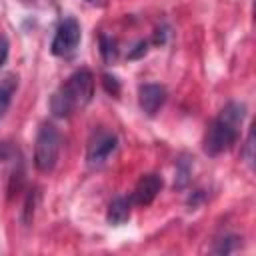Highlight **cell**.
<instances>
[{"instance_id":"7a4b0ae2","label":"cell","mask_w":256,"mask_h":256,"mask_svg":"<svg viewBox=\"0 0 256 256\" xmlns=\"http://www.w3.org/2000/svg\"><path fill=\"white\" fill-rule=\"evenodd\" d=\"M94 92V76L88 68H80L68 76V80L50 98V110L58 118H68L76 110H82Z\"/></svg>"},{"instance_id":"9c48e42d","label":"cell","mask_w":256,"mask_h":256,"mask_svg":"<svg viewBox=\"0 0 256 256\" xmlns=\"http://www.w3.org/2000/svg\"><path fill=\"white\" fill-rule=\"evenodd\" d=\"M16 86H18V82H16L14 76H6L4 80H0V118H2L4 112L8 110Z\"/></svg>"},{"instance_id":"30bf717a","label":"cell","mask_w":256,"mask_h":256,"mask_svg":"<svg viewBox=\"0 0 256 256\" xmlns=\"http://www.w3.org/2000/svg\"><path fill=\"white\" fill-rule=\"evenodd\" d=\"M100 52H102V58L106 60V62H112L114 58H116V42L112 40V38H108V36H102L100 38Z\"/></svg>"},{"instance_id":"5b68a950","label":"cell","mask_w":256,"mask_h":256,"mask_svg":"<svg viewBox=\"0 0 256 256\" xmlns=\"http://www.w3.org/2000/svg\"><path fill=\"white\" fill-rule=\"evenodd\" d=\"M118 146V138L108 132V130H98L94 132V136L88 142V150H86V160L90 166H102L110 154L116 150Z\"/></svg>"},{"instance_id":"6da1fadb","label":"cell","mask_w":256,"mask_h":256,"mask_svg":"<svg viewBox=\"0 0 256 256\" xmlns=\"http://www.w3.org/2000/svg\"><path fill=\"white\" fill-rule=\"evenodd\" d=\"M246 116V106L240 102H228L220 114L210 122L204 136V152L208 156H218L228 152L240 134V126Z\"/></svg>"},{"instance_id":"8fae6325","label":"cell","mask_w":256,"mask_h":256,"mask_svg":"<svg viewBox=\"0 0 256 256\" xmlns=\"http://www.w3.org/2000/svg\"><path fill=\"white\" fill-rule=\"evenodd\" d=\"M102 82H104V88H106L110 94H114V96H116V94L120 92V82H118L114 76L104 74V80H102Z\"/></svg>"},{"instance_id":"7c38bea8","label":"cell","mask_w":256,"mask_h":256,"mask_svg":"<svg viewBox=\"0 0 256 256\" xmlns=\"http://www.w3.org/2000/svg\"><path fill=\"white\" fill-rule=\"evenodd\" d=\"M252 146H254V132L250 130L248 132V140H246V148H244V156H246L248 164H252Z\"/></svg>"},{"instance_id":"ba28073f","label":"cell","mask_w":256,"mask_h":256,"mask_svg":"<svg viewBox=\"0 0 256 256\" xmlns=\"http://www.w3.org/2000/svg\"><path fill=\"white\" fill-rule=\"evenodd\" d=\"M130 204H132L130 198H124V196L114 198L108 206V222L114 226L124 224L130 218Z\"/></svg>"},{"instance_id":"3957f363","label":"cell","mask_w":256,"mask_h":256,"mask_svg":"<svg viewBox=\"0 0 256 256\" xmlns=\"http://www.w3.org/2000/svg\"><path fill=\"white\" fill-rule=\"evenodd\" d=\"M60 154V132L54 124H42L34 144V166L40 172L54 170Z\"/></svg>"},{"instance_id":"5bb4252c","label":"cell","mask_w":256,"mask_h":256,"mask_svg":"<svg viewBox=\"0 0 256 256\" xmlns=\"http://www.w3.org/2000/svg\"><path fill=\"white\" fill-rule=\"evenodd\" d=\"M90 2H96V0H90Z\"/></svg>"},{"instance_id":"8992f818","label":"cell","mask_w":256,"mask_h":256,"mask_svg":"<svg viewBox=\"0 0 256 256\" xmlns=\"http://www.w3.org/2000/svg\"><path fill=\"white\" fill-rule=\"evenodd\" d=\"M160 190H162V178L158 174H144L136 182L130 202H134L138 206H148L154 202V198L158 196Z\"/></svg>"},{"instance_id":"4fadbf2b","label":"cell","mask_w":256,"mask_h":256,"mask_svg":"<svg viewBox=\"0 0 256 256\" xmlns=\"http://www.w3.org/2000/svg\"><path fill=\"white\" fill-rule=\"evenodd\" d=\"M8 40H6V36H2L0 34V68H2V64L6 62V58H8Z\"/></svg>"},{"instance_id":"277c9868","label":"cell","mask_w":256,"mask_h":256,"mask_svg":"<svg viewBox=\"0 0 256 256\" xmlns=\"http://www.w3.org/2000/svg\"><path fill=\"white\" fill-rule=\"evenodd\" d=\"M80 44V24L76 18H64L60 26L56 28L54 40H52V54L66 58L70 56Z\"/></svg>"},{"instance_id":"52a82bcc","label":"cell","mask_w":256,"mask_h":256,"mask_svg":"<svg viewBox=\"0 0 256 256\" xmlns=\"http://www.w3.org/2000/svg\"><path fill=\"white\" fill-rule=\"evenodd\" d=\"M166 102V88L160 84H142L138 90V104L148 114L154 116Z\"/></svg>"}]
</instances>
